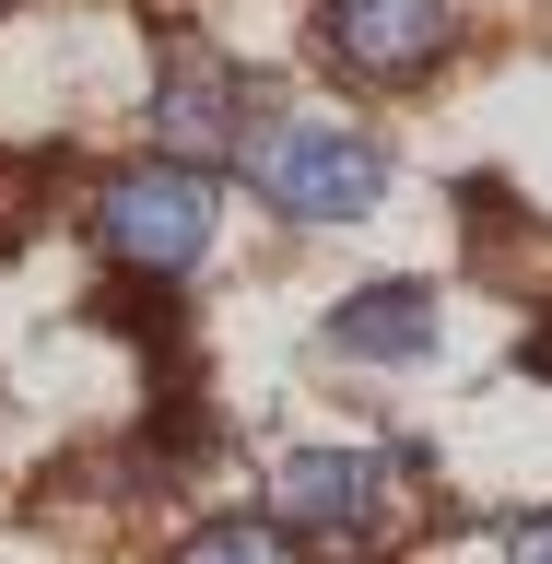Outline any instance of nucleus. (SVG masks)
<instances>
[{
    "label": "nucleus",
    "instance_id": "obj_4",
    "mask_svg": "<svg viewBox=\"0 0 552 564\" xmlns=\"http://www.w3.org/2000/svg\"><path fill=\"white\" fill-rule=\"evenodd\" d=\"M458 47V0H317V59L365 83V95H400Z\"/></svg>",
    "mask_w": 552,
    "mask_h": 564
},
{
    "label": "nucleus",
    "instance_id": "obj_6",
    "mask_svg": "<svg viewBox=\"0 0 552 564\" xmlns=\"http://www.w3.org/2000/svg\"><path fill=\"white\" fill-rule=\"evenodd\" d=\"M447 341V294L435 282H353L329 306V352L342 365H423Z\"/></svg>",
    "mask_w": 552,
    "mask_h": 564
},
{
    "label": "nucleus",
    "instance_id": "obj_9",
    "mask_svg": "<svg viewBox=\"0 0 552 564\" xmlns=\"http://www.w3.org/2000/svg\"><path fill=\"white\" fill-rule=\"evenodd\" d=\"M518 365H529V377H541V388H552V306H541V317H529V341H518Z\"/></svg>",
    "mask_w": 552,
    "mask_h": 564
},
{
    "label": "nucleus",
    "instance_id": "obj_8",
    "mask_svg": "<svg viewBox=\"0 0 552 564\" xmlns=\"http://www.w3.org/2000/svg\"><path fill=\"white\" fill-rule=\"evenodd\" d=\"M506 564H552V506H541V518H518V529H506Z\"/></svg>",
    "mask_w": 552,
    "mask_h": 564
},
{
    "label": "nucleus",
    "instance_id": "obj_7",
    "mask_svg": "<svg viewBox=\"0 0 552 564\" xmlns=\"http://www.w3.org/2000/svg\"><path fill=\"white\" fill-rule=\"evenodd\" d=\"M165 564H294V541H282L271 518H201Z\"/></svg>",
    "mask_w": 552,
    "mask_h": 564
},
{
    "label": "nucleus",
    "instance_id": "obj_3",
    "mask_svg": "<svg viewBox=\"0 0 552 564\" xmlns=\"http://www.w3.org/2000/svg\"><path fill=\"white\" fill-rule=\"evenodd\" d=\"M412 458L388 447H353V435H317V447H282L271 458V529L294 541V553H365V541H388V482H400Z\"/></svg>",
    "mask_w": 552,
    "mask_h": 564
},
{
    "label": "nucleus",
    "instance_id": "obj_10",
    "mask_svg": "<svg viewBox=\"0 0 552 564\" xmlns=\"http://www.w3.org/2000/svg\"><path fill=\"white\" fill-rule=\"evenodd\" d=\"M0 12H12V0H0Z\"/></svg>",
    "mask_w": 552,
    "mask_h": 564
},
{
    "label": "nucleus",
    "instance_id": "obj_2",
    "mask_svg": "<svg viewBox=\"0 0 552 564\" xmlns=\"http://www.w3.org/2000/svg\"><path fill=\"white\" fill-rule=\"evenodd\" d=\"M247 188L282 224H365L388 200V141L353 118H271L247 141Z\"/></svg>",
    "mask_w": 552,
    "mask_h": 564
},
{
    "label": "nucleus",
    "instance_id": "obj_1",
    "mask_svg": "<svg viewBox=\"0 0 552 564\" xmlns=\"http://www.w3.org/2000/svg\"><path fill=\"white\" fill-rule=\"evenodd\" d=\"M224 236V176L212 165H176V153H141L95 188V247L118 259L130 282H188Z\"/></svg>",
    "mask_w": 552,
    "mask_h": 564
},
{
    "label": "nucleus",
    "instance_id": "obj_5",
    "mask_svg": "<svg viewBox=\"0 0 552 564\" xmlns=\"http://www.w3.org/2000/svg\"><path fill=\"white\" fill-rule=\"evenodd\" d=\"M153 130H165V153H176V165L247 153V141H259V83H247L224 47L176 35V47H165V70H153Z\"/></svg>",
    "mask_w": 552,
    "mask_h": 564
}]
</instances>
